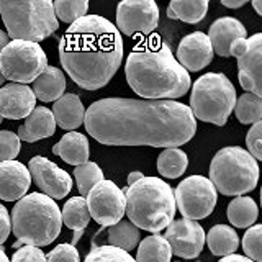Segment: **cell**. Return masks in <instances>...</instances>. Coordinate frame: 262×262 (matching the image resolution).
I'll use <instances>...</instances> for the list:
<instances>
[{"label": "cell", "mask_w": 262, "mask_h": 262, "mask_svg": "<svg viewBox=\"0 0 262 262\" xmlns=\"http://www.w3.org/2000/svg\"><path fill=\"white\" fill-rule=\"evenodd\" d=\"M84 262H136L128 252L113 246H94Z\"/></svg>", "instance_id": "34"}, {"label": "cell", "mask_w": 262, "mask_h": 262, "mask_svg": "<svg viewBox=\"0 0 262 262\" xmlns=\"http://www.w3.org/2000/svg\"><path fill=\"white\" fill-rule=\"evenodd\" d=\"M46 262H80V256L74 244H59L46 256Z\"/></svg>", "instance_id": "37"}, {"label": "cell", "mask_w": 262, "mask_h": 262, "mask_svg": "<svg viewBox=\"0 0 262 262\" xmlns=\"http://www.w3.org/2000/svg\"><path fill=\"white\" fill-rule=\"evenodd\" d=\"M53 152L71 166L77 167L89 161V141L82 133L71 131L54 144Z\"/></svg>", "instance_id": "23"}, {"label": "cell", "mask_w": 262, "mask_h": 262, "mask_svg": "<svg viewBox=\"0 0 262 262\" xmlns=\"http://www.w3.org/2000/svg\"><path fill=\"white\" fill-rule=\"evenodd\" d=\"M208 180L216 192L229 196H241L254 190L257 185V161L243 147H223L211 159Z\"/></svg>", "instance_id": "7"}, {"label": "cell", "mask_w": 262, "mask_h": 262, "mask_svg": "<svg viewBox=\"0 0 262 262\" xmlns=\"http://www.w3.org/2000/svg\"><path fill=\"white\" fill-rule=\"evenodd\" d=\"M10 231H12L10 215H8V211L4 205H0V244H4L7 241Z\"/></svg>", "instance_id": "40"}, {"label": "cell", "mask_w": 262, "mask_h": 262, "mask_svg": "<svg viewBox=\"0 0 262 262\" xmlns=\"http://www.w3.org/2000/svg\"><path fill=\"white\" fill-rule=\"evenodd\" d=\"M243 249L254 262L262 260V226L252 225L243 237Z\"/></svg>", "instance_id": "35"}, {"label": "cell", "mask_w": 262, "mask_h": 262, "mask_svg": "<svg viewBox=\"0 0 262 262\" xmlns=\"http://www.w3.org/2000/svg\"><path fill=\"white\" fill-rule=\"evenodd\" d=\"M166 241L170 251L182 259H195L205 246L203 228L193 220H176L166 228Z\"/></svg>", "instance_id": "14"}, {"label": "cell", "mask_w": 262, "mask_h": 262, "mask_svg": "<svg viewBox=\"0 0 262 262\" xmlns=\"http://www.w3.org/2000/svg\"><path fill=\"white\" fill-rule=\"evenodd\" d=\"M208 7L207 0H174L167 7V16L185 23H199L205 18Z\"/></svg>", "instance_id": "26"}, {"label": "cell", "mask_w": 262, "mask_h": 262, "mask_svg": "<svg viewBox=\"0 0 262 262\" xmlns=\"http://www.w3.org/2000/svg\"><path fill=\"white\" fill-rule=\"evenodd\" d=\"M125 213L129 223L151 233L167 228L176 216V199L169 184L158 177H143L128 185Z\"/></svg>", "instance_id": "4"}, {"label": "cell", "mask_w": 262, "mask_h": 262, "mask_svg": "<svg viewBox=\"0 0 262 262\" xmlns=\"http://www.w3.org/2000/svg\"><path fill=\"white\" fill-rule=\"evenodd\" d=\"M36 97L25 84H8L0 89V117L8 120L27 118L35 110Z\"/></svg>", "instance_id": "17"}, {"label": "cell", "mask_w": 262, "mask_h": 262, "mask_svg": "<svg viewBox=\"0 0 262 262\" xmlns=\"http://www.w3.org/2000/svg\"><path fill=\"white\" fill-rule=\"evenodd\" d=\"M221 5L228 7V8H239L246 5V0H237V2H229V0H221Z\"/></svg>", "instance_id": "42"}, {"label": "cell", "mask_w": 262, "mask_h": 262, "mask_svg": "<svg viewBox=\"0 0 262 262\" xmlns=\"http://www.w3.org/2000/svg\"><path fill=\"white\" fill-rule=\"evenodd\" d=\"M53 8L56 18L72 25L87 13L89 2L87 0H57L53 4Z\"/></svg>", "instance_id": "33"}, {"label": "cell", "mask_w": 262, "mask_h": 262, "mask_svg": "<svg viewBox=\"0 0 262 262\" xmlns=\"http://www.w3.org/2000/svg\"><path fill=\"white\" fill-rule=\"evenodd\" d=\"M125 74L128 85L144 100H174L190 89V76L177 62L169 45L152 35L129 53Z\"/></svg>", "instance_id": "3"}, {"label": "cell", "mask_w": 262, "mask_h": 262, "mask_svg": "<svg viewBox=\"0 0 262 262\" xmlns=\"http://www.w3.org/2000/svg\"><path fill=\"white\" fill-rule=\"evenodd\" d=\"M10 223L18 244L23 243L36 248L48 246L61 233V210L53 199L33 192L16 202ZM18 244H15V248Z\"/></svg>", "instance_id": "5"}, {"label": "cell", "mask_w": 262, "mask_h": 262, "mask_svg": "<svg viewBox=\"0 0 262 262\" xmlns=\"http://www.w3.org/2000/svg\"><path fill=\"white\" fill-rule=\"evenodd\" d=\"M159 23V7L154 0H125L117 7V30L126 36L149 35Z\"/></svg>", "instance_id": "13"}, {"label": "cell", "mask_w": 262, "mask_h": 262, "mask_svg": "<svg viewBox=\"0 0 262 262\" xmlns=\"http://www.w3.org/2000/svg\"><path fill=\"white\" fill-rule=\"evenodd\" d=\"M213 53H216L221 57H229V48L234 43L236 39H246L248 31H246L244 25L233 18V16H223L218 18L216 21H213L210 27V35H207Z\"/></svg>", "instance_id": "19"}, {"label": "cell", "mask_w": 262, "mask_h": 262, "mask_svg": "<svg viewBox=\"0 0 262 262\" xmlns=\"http://www.w3.org/2000/svg\"><path fill=\"white\" fill-rule=\"evenodd\" d=\"M20 152V139L13 131H0V162L15 161Z\"/></svg>", "instance_id": "36"}, {"label": "cell", "mask_w": 262, "mask_h": 262, "mask_svg": "<svg viewBox=\"0 0 262 262\" xmlns=\"http://www.w3.org/2000/svg\"><path fill=\"white\" fill-rule=\"evenodd\" d=\"M10 262H46L45 252L36 246H21L16 249Z\"/></svg>", "instance_id": "39"}, {"label": "cell", "mask_w": 262, "mask_h": 262, "mask_svg": "<svg viewBox=\"0 0 262 262\" xmlns=\"http://www.w3.org/2000/svg\"><path fill=\"white\" fill-rule=\"evenodd\" d=\"M53 117L62 129L71 131L79 128L85 118V108L79 95L66 94L57 98L53 105Z\"/></svg>", "instance_id": "21"}, {"label": "cell", "mask_w": 262, "mask_h": 262, "mask_svg": "<svg viewBox=\"0 0 262 262\" xmlns=\"http://www.w3.org/2000/svg\"><path fill=\"white\" fill-rule=\"evenodd\" d=\"M236 105V90L225 74L208 72L196 79L190 95V112L193 118L213 123L216 126L226 125Z\"/></svg>", "instance_id": "8"}, {"label": "cell", "mask_w": 262, "mask_h": 262, "mask_svg": "<svg viewBox=\"0 0 262 262\" xmlns=\"http://www.w3.org/2000/svg\"><path fill=\"white\" fill-rule=\"evenodd\" d=\"M259 215L257 205L251 196H236L228 205V220L236 228H251Z\"/></svg>", "instance_id": "27"}, {"label": "cell", "mask_w": 262, "mask_h": 262, "mask_svg": "<svg viewBox=\"0 0 262 262\" xmlns=\"http://www.w3.org/2000/svg\"><path fill=\"white\" fill-rule=\"evenodd\" d=\"M176 208L187 220H203L216 205L218 192L213 184L203 176H190L182 180L174 192Z\"/></svg>", "instance_id": "10"}, {"label": "cell", "mask_w": 262, "mask_h": 262, "mask_svg": "<svg viewBox=\"0 0 262 262\" xmlns=\"http://www.w3.org/2000/svg\"><path fill=\"white\" fill-rule=\"evenodd\" d=\"M252 7L256 8L257 15H262V4L259 2V0H256V2H252Z\"/></svg>", "instance_id": "45"}, {"label": "cell", "mask_w": 262, "mask_h": 262, "mask_svg": "<svg viewBox=\"0 0 262 262\" xmlns=\"http://www.w3.org/2000/svg\"><path fill=\"white\" fill-rule=\"evenodd\" d=\"M8 43H10V38H8V35H7L5 31L0 30V53L4 51V48H5Z\"/></svg>", "instance_id": "43"}, {"label": "cell", "mask_w": 262, "mask_h": 262, "mask_svg": "<svg viewBox=\"0 0 262 262\" xmlns=\"http://www.w3.org/2000/svg\"><path fill=\"white\" fill-rule=\"evenodd\" d=\"M56 133V121L53 112L46 106H35L23 125L18 128V139L27 143H35L38 139L49 138Z\"/></svg>", "instance_id": "20"}, {"label": "cell", "mask_w": 262, "mask_h": 262, "mask_svg": "<svg viewBox=\"0 0 262 262\" xmlns=\"http://www.w3.org/2000/svg\"><path fill=\"white\" fill-rule=\"evenodd\" d=\"M4 80H5V79H4V76H2V71H0V85L4 84Z\"/></svg>", "instance_id": "47"}, {"label": "cell", "mask_w": 262, "mask_h": 262, "mask_svg": "<svg viewBox=\"0 0 262 262\" xmlns=\"http://www.w3.org/2000/svg\"><path fill=\"white\" fill-rule=\"evenodd\" d=\"M28 172L39 190L49 199H64L72 188V179L68 172L43 156H36L30 161Z\"/></svg>", "instance_id": "15"}, {"label": "cell", "mask_w": 262, "mask_h": 262, "mask_svg": "<svg viewBox=\"0 0 262 262\" xmlns=\"http://www.w3.org/2000/svg\"><path fill=\"white\" fill-rule=\"evenodd\" d=\"M220 262H254L249 257H244V256H237V254H231V256H225Z\"/></svg>", "instance_id": "41"}, {"label": "cell", "mask_w": 262, "mask_h": 262, "mask_svg": "<svg viewBox=\"0 0 262 262\" xmlns=\"http://www.w3.org/2000/svg\"><path fill=\"white\" fill-rule=\"evenodd\" d=\"M74 177H76L79 193L82 196H87V193L92 188L103 180V172L95 162H84L74 169Z\"/></svg>", "instance_id": "32"}, {"label": "cell", "mask_w": 262, "mask_h": 262, "mask_svg": "<svg viewBox=\"0 0 262 262\" xmlns=\"http://www.w3.org/2000/svg\"><path fill=\"white\" fill-rule=\"evenodd\" d=\"M85 129L105 146L177 147L195 136L196 120L174 100L102 98L85 112Z\"/></svg>", "instance_id": "1"}, {"label": "cell", "mask_w": 262, "mask_h": 262, "mask_svg": "<svg viewBox=\"0 0 262 262\" xmlns=\"http://www.w3.org/2000/svg\"><path fill=\"white\" fill-rule=\"evenodd\" d=\"M33 94L41 102H53L64 95L66 76L61 69L48 66V68L33 80Z\"/></svg>", "instance_id": "22"}, {"label": "cell", "mask_w": 262, "mask_h": 262, "mask_svg": "<svg viewBox=\"0 0 262 262\" xmlns=\"http://www.w3.org/2000/svg\"><path fill=\"white\" fill-rule=\"evenodd\" d=\"M0 15L8 38L38 43L59 28L49 0H0Z\"/></svg>", "instance_id": "6"}, {"label": "cell", "mask_w": 262, "mask_h": 262, "mask_svg": "<svg viewBox=\"0 0 262 262\" xmlns=\"http://www.w3.org/2000/svg\"><path fill=\"white\" fill-rule=\"evenodd\" d=\"M236 118L243 125H256L262 120V98L254 94H243L234 105Z\"/></svg>", "instance_id": "31"}, {"label": "cell", "mask_w": 262, "mask_h": 262, "mask_svg": "<svg viewBox=\"0 0 262 262\" xmlns=\"http://www.w3.org/2000/svg\"><path fill=\"white\" fill-rule=\"evenodd\" d=\"M31 185V176L18 161L0 162V199L5 202L20 200Z\"/></svg>", "instance_id": "18"}, {"label": "cell", "mask_w": 262, "mask_h": 262, "mask_svg": "<svg viewBox=\"0 0 262 262\" xmlns=\"http://www.w3.org/2000/svg\"><path fill=\"white\" fill-rule=\"evenodd\" d=\"M246 144H248V152L254 159H262V123H256L251 129L248 136H246Z\"/></svg>", "instance_id": "38"}, {"label": "cell", "mask_w": 262, "mask_h": 262, "mask_svg": "<svg viewBox=\"0 0 262 262\" xmlns=\"http://www.w3.org/2000/svg\"><path fill=\"white\" fill-rule=\"evenodd\" d=\"M170 246L166 237L158 233L144 237L138 248L136 262H170Z\"/></svg>", "instance_id": "28"}, {"label": "cell", "mask_w": 262, "mask_h": 262, "mask_svg": "<svg viewBox=\"0 0 262 262\" xmlns=\"http://www.w3.org/2000/svg\"><path fill=\"white\" fill-rule=\"evenodd\" d=\"M89 213L102 226H112L125 215V193L112 180H102L85 196Z\"/></svg>", "instance_id": "12"}, {"label": "cell", "mask_w": 262, "mask_h": 262, "mask_svg": "<svg viewBox=\"0 0 262 262\" xmlns=\"http://www.w3.org/2000/svg\"><path fill=\"white\" fill-rule=\"evenodd\" d=\"M59 59L68 76L85 90L105 87L123 61V39L103 16L84 15L59 41Z\"/></svg>", "instance_id": "2"}, {"label": "cell", "mask_w": 262, "mask_h": 262, "mask_svg": "<svg viewBox=\"0 0 262 262\" xmlns=\"http://www.w3.org/2000/svg\"><path fill=\"white\" fill-rule=\"evenodd\" d=\"M144 176H143V172H131V174L128 176V184L131 185V184H135V182H138L139 179H143Z\"/></svg>", "instance_id": "44"}, {"label": "cell", "mask_w": 262, "mask_h": 262, "mask_svg": "<svg viewBox=\"0 0 262 262\" xmlns=\"http://www.w3.org/2000/svg\"><path fill=\"white\" fill-rule=\"evenodd\" d=\"M48 68V57L38 43L12 39L0 53V71L7 80L25 84L35 80Z\"/></svg>", "instance_id": "9"}, {"label": "cell", "mask_w": 262, "mask_h": 262, "mask_svg": "<svg viewBox=\"0 0 262 262\" xmlns=\"http://www.w3.org/2000/svg\"><path fill=\"white\" fill-rule=\"evenodd\" d=\"M61 220L66 226L76 231V239L74 241H77L80 237V233L84 231L90 221V213H89L85 196H72L71 200L66 202L61 211Z\"/></svg>", "instance_id": "25"}, {"label": "cell", "mask_w": 262, "mask_h": 262, "mask_svg": "<svg viewBox=\"0 0 262 262\" xmlns=\"http://www.w3.org/2000/svg\"><path fill=\"white\" fill-rule=\"evenodd\" d=\"M0 262H10V260H8V257H7L5 251L2 248H0Z\"/></svg>", "instance_id": "46"}, {"label": "cell", "mask_w": 262, "mask_h": 262, "mask_svg": "<svg viewBox=\"0 0 262 262\" xmlns=\"http://www.w3.org/2000/svg\"><path fill=\"white\" fill-rule=\"evenodd\" d=\"M205 241H207L211 254L215 256H231L239 246V237L231 226L226 225H216L213 226L208 234H205Z\"/></svg>", "instance_id": "24"}, {"label": "cell", "mask_w": 262, "mask_h": 262, "mask_svg": "<svg viewBox=\"0 0 262 262\" xmlns=\"http://www.w3.org/2000/svg\"><path fill=\"white\" fill-rule=\"evenodd\" d=\"M188 166L187 154L179 147H167L158 158V170L159 174L167 179H177L185 172Z\"/></svg>", "instance_id": "30"}, {"label": "cell", "mask_w": 262, "mask_h": 262, "mask_svg": "<svg viewBox=\"0 0 262 262\" xmlns=\"http://www.w3.org/2000/svg\"><path fill=\"white\" fill-rule=\"evenodd\" d=\"M0 121H2V117H0Z\"/></svg>", "instance_id": "48"}, {"label": "cell", "mask_w": 262, "mask_h": 262, "mask_svg": "<svg viewBox=\"0 0 262 262\" xmlns=\"http://www.w3.org/2000/svg\"><path fill=\"white\" fill-rule=\"evenodd\" d=\"M229 54L237 57V77L248 94L262 97V35L256 33L249 39H236Z\"/></svg>", "instance_id": "11"}, {"label": "cell", "mask_w": 262, "mask_h": 262, "mask_svg": "<svg viewBox=\"0 0 262 262\" xmlns=\"http://www.w3.org/2000/svg\"><path fill=\"white\" fill-rule=\"evenodd\" d=\"M108 243L113 248L128 252L135 249L139 243V229L133 223H129V220H120L108 229Z\"/></svg>", "instance_id": "29"}, {"label": "cell", "mask_w": 262, "mask_h": 262, "mask_svg": "<svg viewBox=\"0 0 262 262\" xmlns=\"http://www.w3.org/2000/svg\"><path fill=\"white\" fill-rule=\"evenodd\" d=\"M213 59V48L208 36L202 31L190 33L182 38L177 48V62L188 71H202Z\"/></svg>", "instance_id": "16"}]
</instances>
